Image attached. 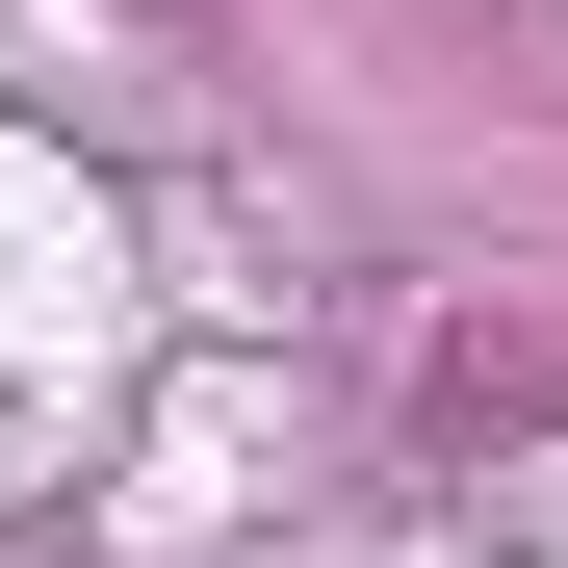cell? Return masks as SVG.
<instances>
[]
</instances>
